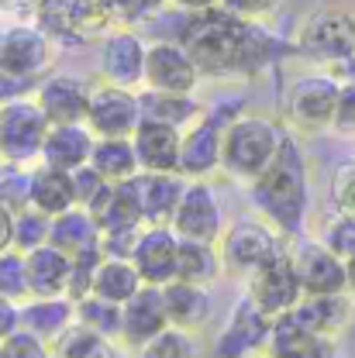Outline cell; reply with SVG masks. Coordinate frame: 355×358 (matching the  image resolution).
I'll use <instances>...</instances> for the list:
<instances>
[{"mask_svg": "<svg viewBox=\"0 0 355 358\" xmlns=\"http://www.w3.org/2000/svg\"><path fill=\"white\" fill-rule=\"evenodd\" d=\"M204 76H252L279 55V45L259 21L235 17L224 7L183 17L176 35Z\"/></svg>", "mask_w": 355, "mask_h": 358, "instance_id": "obj_1", "label": "cell"}, {"mask_svg": "<svg viewBox=\"0 0 355 358\" xmlns=\"http://www.w3.org/2000/svg\"><path fill=\"white\" fill-rule=\"evenodd\" d=\"M249 200L256 214L269 221L290 241L307 234L311 221V186H307V159L293 134H286L279 155L269 162L263 176L249 182Z\"/></svg>", "mask_w": 355, "mask_h": 358, "instance_id": "obj_2", "label": "cell"}, {"mask_svg": "<svg viewBox=\"0 0 355 358\" xmlns=\"http://www.w3.org/2000/svg\"><path fill=\"white\" fill-rule=\"evenodd\" d=\"M283 124L263 114H238L235 121L224 124V145H221V173L235 182H252L269 169V162L279 155L286 141Z\"/></svg>", "mask_w": 355, "mask_h": 358, "instance_id": "obj_3", "label": "cell"}, {"mask_svg": "<svg viewBox=\"0 0 355 358\" xmlns=\"http://www.w3.org/2000/svg\"><path fill=\"white\" fill-rule=\"evenodd\" d=\"M297 52L331 69L355 59V14L345 7H317L297 28Z\"/></svg>", "mask_w": 355, "mask_h": 358, "instance_id": "obj_4", "label": "cell"}, {"mask_svg": "<svg viewBox=\"0 0 355 358\" xmlns=\"http://www.w3.org/2000/svg\"><path fill=\"white\" fill-rule=\"evenodd\" d=\"M286 241H290V238L279 234V231L269 221H263V217H259V221L245 217V221L228 224L221 241H218L224 272H231V275H238V279H249V275H256L266 262H272L279 252H286Z\"/></svg>", "mask_w": 355, "mask_h": 358, "instance_id": "obj_5", "label": "cell"}, {"mask_svg": "<svg viewBox=\"0 0 355 358\" xmlns=\"http://www.w3.org/2000/svg\"><path fill=\"white\" fill-rule=\"evenodd\" d=\"M48 128L52 121L45 117L35 96H21L0 107V162L14 166H32L35 159L42 162Z\"/></svg>", "mask_w": 355, "mask_h": 358, "instance_id": "obj_6", "label": "cell"}, {"mask_svg": "<svg viewBox=\"0 0 355 358\" xmlns=\"http://www.w3.org/2000/svg\"><path fill=\"white\" fill-rule=\"evenodd\" d=\"M338 93H342V80L331 73H307L297 76L286 96H283V114L290 121V128L297 131H328L335 121V107H338Z\"/></svg>", "mask_w": 355, "mask_h": 358, "instance_id": "obj_7", "label": "cell"}, {"mask_svg": "<svg viewBox=\"0 0 355 358\" xmlns=\"http://www.w3.org/2000/svg\"><path fill=\"white\" fill-rule=\"evenodd\" d=\"M290 259L297 268V279L304 286V296H324V293H349V268L338 252H331L314 234H300L290 245Z\"/></svg>", "mask_w": 355, "mask_h": 358, "instance_id": "obj_8", "label": "cell"}, {"mask_svg": "<svg viewBox=\"0 0 355 358\" xmlns=\"http://www.w3.org/2000/svg\"><path fill=\"white\" fill-rule=\"evenodd\" d=\"M242 296H249V300L266 313V317H272V320L293 310V307L304 300V286H300V279H297L290 248L279 252L272 262H266L256 275H249Z\"/></svg>", "mask_w": 355, "mask_h": 358, "instance_id": "obj_9", "label": "cell"}, {"mask_svg": "<svg viewBox=\"0 0 355 358\" xmlns=\"http://www.w3.org/2000/svg\"><path fill=\"white\" fill-rule=\"evenodd\" d=\"M145 121L141 114V93L118 83H100L93 87L87 110V128L97 138H132L138 124Z\"/></svg>", "mask_w": 355, "mask_h": 358, "instance_id": "obj_10", "label": "cell"}, {"mask_svg": "<svg viewBox=\"0 0 355 358\" xmlns=\"http://www.w3.org/2000/svg\"><path fill=\"white\" fill-rule=\"evenodd\" d=\"M200 66L186 52L179 38H159L148 45L145 55V90H162V93H193L200 83Z\"/></svg>", "mask_w": 355, "mask_h": 358, "instance_id": "obj_11", "label": "cell"}, {"mask_svg": "<svg viewBox=\"0 0 355 358\" xmlns=\"http://www.w3.org/2000/svg\"><path fill=\"white\" fill-rule=\"evenodd\" d=\"M173 231L179 238H190V241H211V245L221 241V200H218V193L207 179H190L186 182V193H183L176 214H173Z\"/></svg>", "mask_w": 355, "mask_h": 358, "instance_id": "obj_12", "label": "cell"}, {"mask_svg": "<svg viewBox=\"0 0 355 358\" xmlns=\"http://www.w3.org/2000/svg\"><path fill=\"white\" fill-rule=\"evenodd\" d=\"M179 245H183V238L173 231V224H145L138 231L132 262L148 286H166L176 279Z\"/></svg>", "mask_w": 355, "mask_h": 358, "instance_id": "obj_13", "label": "cell"}, {"mask_svg": "<svg viewBox=\"0 0 355 358\" xmlns=\"http://www.w3.org/2000/svg\"><path fill=\"white\" fill-rule=\"evenodd\" d=\"M269 334H272V317L259 310L249 296H242L224 324L218 338V358H249L256 352H266Z\"/></svg>", "mask_w": 355, "mask_h": 358, "instance_id": "obj_14", "label": "cell"}, {"mask_svg": "<svg viewBox=\"0 0 355 358\" xmlns=\"http://www.w3.org/2000/svg\"><path fill=\"white\" fill-rule=\"evenodd\" d=\"M145 55L148 45L141 42V35L132 28H114L104 35L100 45V76L104 83H118V87H141L145 83Z\"/></svg>", "mask_w": 355, "mask_h": 358, "instance_id": "obj_15", "label": "cell"}, {"mask_svg": "<svg viewBox=\"0 0 355 358\" xmlns=\"http://www.w3.org/2000/svg\"><path fill=\"white\" fill-rule=\"evenodd\" d=\"M93 87L73 73H52L35 87V100L52 124H87Z\"/></svg>", "mask_w": 355, "mask_h": 358, "instance_id": "obj_16", "label": "cell"}, {"mask_svg": "<svg viewBox=\"0 0 355 358\" xmlns=\"http://www.w3.org/2000/svg\"><path fill=\"white\" fill-rule=\"evenodd\" d=\"M169 327V317H166V300H162V286H141L132 300L121 307V338L118 345L125 348H145L155 334H162Z\"/></svg>", "mask_w": 355, "mask_h": 358, "instance_id": "obj_17", "label": "cell"}, {"mask_svg": "<svg viewBox=\"0 0 355 358\" xmlns=\"http://www.w3.org/2000/svg\"><path fill=\"white\" fill-rule=\"evenodd\" d=\"M221 145L224 124L204 114L197 124L183 128V145H179V173L186 179H211L221 173Z\"/></svg>", "mask_w": 355, "mask_h": 358, "instance_id": "obj_18", "label": "cell"}, {"mask_svg": "<svg viewBox=\"0 0 355 358\" xmlns=\"http://www.w3.org/2000/svg\"><path fill=\"white\" fill-rule=\"evenodd\" d=\"M52 38L45 35L39 24H11L4 31V59L0 69L25 76V80H39L45 69L52 66Z\"/></svg>", "mask_w": 355, "mask_h": 358, "instance_id": "obj_19", "label": "cell"}, {"mask_svg": "<svg viewBox=\"0 0 355 358\" xmlns=\"http://www.w3.org/2000/svg\"><path fill=\"white\" fill-rule=\"evenodd\" d=\"M269 358H338L335 338H324L300 324V317L290 310L272 320V334L266 345Z\"/></svg>", "mask_w": 355, "mask_h": 358, "instance_id": "obj_20", "label": "cell"}, {"mask_svg": "<svg viewBox=\"0 0 355 358\" xmlns=\"http://www.w3.org/2000/svg\"><path fill=\"white\" fill-rule=\"evenodd\" d=\"M141 173H179V145H183V128L162 124V121H141L132 134Z\"/></svg>", "mask_w": 355, "mask_h": 358, "instance_id": "obj_21", "label": "cell"}, {"mask_svg": "<svg viewBox=\"0 0 355 358\" xmlns=\"http://www.w3.org/2000/svg\"><path fill=\"white\" fill-rule=\"evenodd\" d=\"M162 300H166V317H169V327H179L186 334L193 331H204L214 317V296H211V286H197V282H183L173 279L162 286Z\"/></svg>", "mask_w": 355, "mask_h": 358, "instance_id": "obj_22", "label": "cell"}, {"mask_svg": "<svg viewBox=\"0 0 355 358\" xmlns=\"http://www.w3.org/2000/svg\"><path fill=\"white\" fill-rule=\"evenodd\" d=\"M76 324V300L73 296H28L21 303V327L45 345H55Z\"/></svg>", "mask_w": 355, "mask_h": 358, "instance_id": "obj_23", "label": "cell"}, {"mask_svg": "<svg viewBox=\"0 0 355 358\" xmlns=\"http://www.w3.org/2000/svg\"><path fill=\"white\" fill-rule=\"evenodd\" d=\"M25 268H28L32 296H69L73 259L66 252H59L55 245H42V248L25 252Z\"/></svg>", "mask_w": 355, "mask_h": 358, "instance_id": "obj_24", "label": "cell"}, {"mask_svg": "<svg viewBox=\"0 0 355 358\" xmlns=\"http://www.w3.org/2000/svg\"><path fill=\"white\" fill-rule=\"evenodd\" d=\"M293 313L300 317V324H307L311 331L324 338H338L349 331L355 317V296L352 293H324V296H304Z\"/></svg>", "mask_w": 355, "mask_h": 358, "instance_id": "obj_25", "label": "cell"}, {"mask_svg": "<svg viewBox=\"0 0 355 358\" xmlns=\"http://www.w3.org/2000/svg\"><path fill=\"white\" fill-rule=\"evenodd\" d=\"M93 145H97V134L90 131L87 124H52L42 148V162L73 173V169L90 162Z\"/></svg>", "mask_w": 355, "mask_h": 358, "instance_id": "obj_26", "label": "cell"}, {"mask_svg": "<svg viewBox=\"0 0 355 358\" xmlns=\"http://www.w3.org/2000/svg\"><path fill=\"white\" fill-rule=\"evenodd\" d=\"M186 182L190 179L183 173H138L145 224H173V214L186 193Z\"/></svg>", "mask_w": 355, "mask_h": 358, "instance_id": "obj_27", "label": "cell"}, {"mask_svg": "<svg viewBox=\"0 0 355 358\" xmlns=\"http://www.w3.org/2000/svg\"><path fill=\"white\" fill-rule=\"evenodd\" d=\"M32 207H39L48 217L66 214L69 207H76V186H73V173L39 162L32 169Z\"/></svg>", "mask_w": 355, "mask_h": 358, "instance_id": "obj_28", "label": "cell"}, {"mask_svg": "<svg viewBox=\"0 0 355 358\" xmlns=\"http://www.w3.org/2000/svg\"><path fill=\"white\" fill-rule=\"evenodd\" d=\"M100 238H104L100 221L90 214L87 207H69L66 214L52 217V238H48V245H55L69 259L73 255H83L90 248H100Z\"/></svg>", "mask_w": 355, "mask_h": 358, "instance_id": "obj_29", "label": "cell"}, {"mask_svg": "<svg viewBox=\"0 0 355 358\" xmlns=\"http://www.w3.org/2000/svg\"><path fill=\"white\" fill-rule=\"evenodd\" d=\"M141 286H145V279H141V272L134 268L132 259H121V255H104V259H100V266H97V272H93L90 293L125 307V303L132 300Z\"/></svg>", "mask_w": 355, "mask_h": 358, "instance_id": "obj_30", "label": "cell"}, {"mask_svg": "<svg viewBox=\"0 0 355 358\" xmlns=\"http://www.w3.org/2000/svg\"><path fill=\"white\" fill-rule=\"evenodd\" d=\"M141 114L148 121H162V124H176L190 128L197 124L207 107L193 96V93H162V90H141Z\"/></svg>", "mask_w": 355, "mask_h": 358, "instance_id": "obj_31", "label": "cell"}, {"mask_svg": "<svg viewBox=\"0 0 355 358\" xmlns=\"http://www.w3.org/2000/svg\"><path fill=\"white\" fill-rule=\"evenodd\" d=\"M100 231H138L145 227V207H141V186L138 176L125 179V182H114L104 210L97 214Z\"/></svg>", "mask_w": 355, "mask_h": 358, "instance_id": "obj_32", "label": "cell"}, {"mask_svg": "<svg viewBox=\"0 0 355 358\" xmlns=\"http://www.w3.org/2000/svg\"><path fill=\"white\" fill-rule=\"evenodd\" d=\"M90 166L111 182H125V179H134L141 173V162H138L132 138H97Z\"/></svg>", "mask_w": 355, "mask_h": 358, "instance_id": "obj_33", "label": "cell"}, {"mask_svg": "<svg viewBox=\"0 0 355 358\" xmlns=\"http://www.w3.org/2000/svg\"><path fill=\"white\" fill-rule=\"evenodd\" d=\"M221 272H224V262H221V248H218V245L183 238V245H179L176 279H183V282H197V286H211Z\"/></svg>", "mask_w": 355, "mask_h": 358, "instance_id": "obj_34", "label": "cell"}, {"mask_svg": "<svg viewBox=\"0 0 355 358\" xmlns=\"http://www.w3.org/2000/svg\"><path fill=\"white\" fill-rule=\"evenodd\" d=\"M317 241H324L331 252H338L342 259L355 255V210L345 207H324L317 217H314V231Z\"/></svg>", "mask_w": 355, "mask_h": 358, "instance_id": "obj_35", "label": "cell"}, {"mask_svg": "<svg viewBox=\"0 0 355 358\" xmlns=\"http://www.w3.org/2000/svg\"><path fill=\"white\" fill-rule=\"evenodd\" d=\"M66 3H69V21H73V31H76L80 45L114 31V24H118L111 0H66Z\"/></svg>", "mask_w": 355, "mask_h": 358, "instance_id": "obj_36", "label": "cell"}, {"mask_svg": "<svg viewBox=\"0 0 355 358\" xmlns=\"http://www.w3.org/2000/svg\"><path fill=\"white\" fill-rule=\"evenodd\" d=\"M52 358H118V348H114V338L97 334L83 324H73L52 345Z\"/></svg>", "mask_w": 355, "mask_h": 358, "instance_id": "obj_37", "label": "cell"}, {"mask_svg": "<svg viewBox=\"0 0 355 358\" xmlns=\"http://www.w3.org/2000/svg\"><path fill=\"white\" fill-rule=\"evenodd\" d=\"M76 324H83L97 334H107V338H121V303H111L104 296H80L76 300Z\"/></svg>", "mask_w": 355, "mask_h": 358, "instance_id": "obj_38", "label": "cell"}, {"mask_svg": "<svg viewBox=\"0 0 355 358\" xmlns=\"http://www.w3.org/2000/svg\"><path fill=\"white\" fill-rule=\"evenodd\" d=\"M0 207L11 214H21L32 207V169L0 162Z\"/></svg>", "mask_w": 355, "mask_h": 358, "instance_id": "obj_39", "label": "cell"}, {"mask_svg": "<svg viewBox=\"0 0 355 358\" xmlns=\"http://www.w3.org/2000/svg\"><path fill=\"white\" fill-rule=\"evenodd\" d=\"M73 186H76V207H87L93 217L104 210V203H107V196L114 189V182L100 176L90 162L80 166V169H73Z\"/></svg>", "mask_w": 355, "mask_h": 358, "instance_id": "obj_40", "label": "cell"}, {"mask_svg": "<svg viewBox=\"0 0 355 358\" xmlns=\"http://www.w3.org/2000/svg\"><path fill=\"white\" fill-rule=\"evenodd\" d=\"M52 238V217L42 214L39 207H28L21 214H14V248L18 252H32L42 248Z\"/></svg>", "mask_w": 355, "mask_h": 358, "instance_id": "obj_41", "label": "cell"}, {"mask_svg": "<svg viewBox=\"0 0 355 358\" xmlns=\"http://www.w3.org/2000/svg\"><path fill=\"white\" fill-rule=\"evenodd\" d=\"M0 296H7L14 303H25L32 296V289H28V268H25V252H18V248L0 252Z\"/></svg>", "mask_w": 355, "mask_h": 358, "instance_id": "obj_42", "label": "cell"}, {"mask_svg": "<svg viewBox=\"0 0 355 358\" xmlns=\"http://www.w3.org/2000/svg\"><path fill=\"white\" fill-rule=\"evenodd\" d=\"M138 358H193V341L186 331L166 327L162 334H155L145 348H138Z\"/></svg>", "mask_w": 355, "mask_h": 358, "instance_id": "obj_43", "label": "cell"}, {"mask_svg": "<svg viewBox=\"0 0 355 358\" xmlns=\"http://www.w3.org/2000/svg\"><path fill=\"white\" fill-rule=\"evenodd\" d=\"M0 358H52V345H45L42 338L18 327L14 334L0 341Z\"/></svg>", "mask_w": 355, "mask_h": 358, "instance_id": "obj_44", "label": "cell"}, {"mask_svg": "<svg viewBox=\"0 0 355 358\" xmlns=\"http://www.w3.org/2000/svg\"><path fill=\"white\" fill-rule=\"evenodd\" d=\"M104 259V248H90L83 255H73V275H69V296L80 300L90 293V282H93V272Z\"/></svg>", "mask_w": 355, "mask_h": 358, "instance_id": "obj_45", "label": "cell"}, {"mask_svg": "<svg viewBox=\"0 0 355 358\" xmlns=\"http://www.w3.org/2000/svg\"><path fill=\"white\" fill-rule=\"evenodd\" d=\"M328 196L335 207H345V210H355V159L342 162L335 173H331V182H328Z\"/></svg>", "mask_w": 355, "mask_h": 358, "instance_id": "obj_46", "label": "cell"}, {"mask_svg": "<svg viewBox=\"0 0 355 358\" xmlns=\"http://www.w3.org/2000/svg\"><path fill=\"white\" fill-rule=\"evenodd\" d=\"M331 131L345 134V138H355V80H345V83H342L338 107H335V121H331Z\"/></svg>", "mask_w": 355, "mask_h": 358, "instance_id": "obj_47", "label": "cell"}, {"mask_svg": "<svg viewBox=\"0 0 355 358\" xmlns=\"http://www.w3.org/2000/svg\"><path fill=\"white\" fill-rule=\"evenodd\" d=\"M283 0H221L224 10H231L235 17H245V21H263L269 14H276Z\"/></svg>", "mask_w": 355, "mask_h": 358, "instance_id": "obj_48", "label": "cell"}, {"mask_svg": "<svg viewBox=\"0 0 355 358\" xmlns=\"http://www.w3.org/2000/svg\"><path fill=\"white\" fill-rule=\"evenodd\" d=\"M162 3H169V0H111V7H114V14H118V21H145V17H152V14H159V7Z\"/></svg>", "mask_w": 355, "mask_h": 358, "instance_id": "obj_49", "label": "cell"}, {"mask_svg": "<svg viewBox=\"0 0 355 358\" xmlns=\"http://www.w3.org/2000/svg\"><path fill=\"white\" fill-rule=\"evenodd\" d=\"M32 93H35V80H25V76H14V73L0 69V107H7L11 100L32 96Z\"/></svg>", "mask_w": 355, "mask_h": 358, "instance_id": "obj_50", "label": "cell"}, {"mask_svg": "<svg viewBox=\"0 0 355 358\" xmlns=\"http://www.w3.org/2000/svg\"><path fill=\"white\" fill-rule=\"evenodd\" d=\"M18 327H21V303L0 296V341H4L7 334H14Z\"/></svg>", "mask_w": 355, "mask_h": 358, "instance_id": "obj_51", "label": "cell"}, {"mask_svg": "<svg viewBox=\"0 0 355 358\" xmlns=\"http://www.w3.org/2000/svg\"><path fill=\"white\" fill-rule=\"evenodd\" d=\"M14 248V214L0 207V252Z\"/></svg>", "mask_w": 355, "mask_h": 358, "instance_id": "obj_52", "label": "cell"}, {"mask_svg": "<svg viewBox=\"0 0 355 358\" xmlns=\"http://www.w3.org/2000/svg\"><path fill=\"white\" fill-rule=\"evenodd\" d=\"M176 10L183 14H197V10H211V7H221V0H169Z\"/></svg>", "mask_w": 355, "mask_h": 358, "instance_id": "obj_53", "label": "cell"}, {"mask_svg": "<svg viewBox=\"0 0 355 358\" xmlns=\"http://www.w3.org/2000/svg\"><path fill=\"white\" fill-rule=\"evenodd\" d=\"M345 268H349V293L355 296V255H349V259H345Z\"/></svg>", "mask_w": 355, "mask_h": 358, "instance_id": "obj_54", "label": "cell"}, {"mask_svg": "<svg viewBox=\"0 0 355 358\" xmlns=\"http://www.w3.org/2000/svg\"><path fill=\"white\" fill-rule=\"evenodd\" d=\"M21 3H28V7L35 10V7H39V3H45V0H21Z\"/></svg>", "mask_w": 355, "mask_h": 358, "instance_id": "obj_55", "label": "cell"}, {"mask_svg": "<svg viewBox=\"0 0 355 358\" xmlns=\"http://www.w3.org/2000/svg\"><path fill=\"white\" fill-rule=\"evenodd\" d=\"M4 31H7V28H0V59H4Z\"/></svg>", "mask_w": 355, "mask_h": 358, "instance_id": "obj_56", "label": "cell"}, {"mask_svg": "<svg viewBox=\"0 0 355 358\" xmlns=\"http://www.w3.org/2000/svg\"><path fill=\"white\" fill-rule=\"evenodd\" d=\"M259 358H269V355H266V352H263V355H259Z\"/></svg>", "mask_w": 355, "mask_h": 358, "instance_id": "obj_57", "label": "cell"}]
</instances>
